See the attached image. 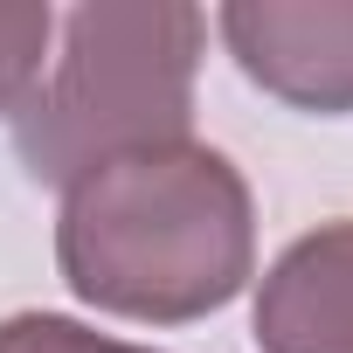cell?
<instances>
[{"label":"cell","mask_w":353,"mask_h":353,"mask_svg":"<svg viewBox=\"0 0 353 353\" xmlns=\"http://www.w3.org/2000/svg\"><path fill=\"white\" fill-rule=\"evenodd\" d=\"M63 284L132 325H194L256 277V201L243 166L201 139L145 145L63 188Z\"/></svg>","instance_id":"cell-1"},{"label":"cell","mask_w":353,"mask_h":353,"mask_svg":"<svg viewBox=\"0 0 353 353\" xmlns=\"http://www.w3.org/2000/svg\"><path fill=\"white\" fill-rule=\"evenodd\" d=\"M0 353H152V346L90 332L83 319H63V312H14L0 319Z\"/></svg>","instance_id":"cell-6"},{"label":"cell","mask_w":353,"mask_h":353,"mask_svg":"<svg viewBox=\"0 0 353 353\" xmlns=\"http://www.w3.org/2000/svg\"><path fill=\"white\" fill-rule=\"evenodd\" d=\"M256 353H353V215L305 229L263 270Z\"/></svg>","instance_id":"cell-4"},{"label":"cell","mask_w":353,"mask_h":353,"mask_svg":"<svg viewBox=\"0 0 353 353\" xmlns=\"http://www.w3.org/2000/svg\"><path fill=\"white\" fill-rule=\"evenodd\" d=\"M49 35H56V14L42 0H0V118H14L49 63Z\"/></svg>","instance_id":"cell-5"},{"label":"cell","mask_w":353,"mask_h":353,"mask_svg":"<svg viewBox=\"0 0 353 353\" xmlns=\"http://www.w3.org/2000/svg\"><path fill=\"white\" fill-rule=\"evenodd\" d=\"M208 14L194 0H97L63 21V49L14 111V152L35 181L70 188L90 166L173 145L194 118Z\"/></svg>","instance_id":"cell-2"},{"label":"cell","mask_w":353,"mask_h":353,"mask_svg":"<svg viewBox=\"0 0 353 353\" xmlns=\"http://www.w3.org/2000/svg\"><path fill=\"white\" fill-rule=\"evenodd\" d=\"M215 35L263 97L312 118L353 111V0H229Z\"/></svg>","instance_id":"cell-3"}]
</instances>
